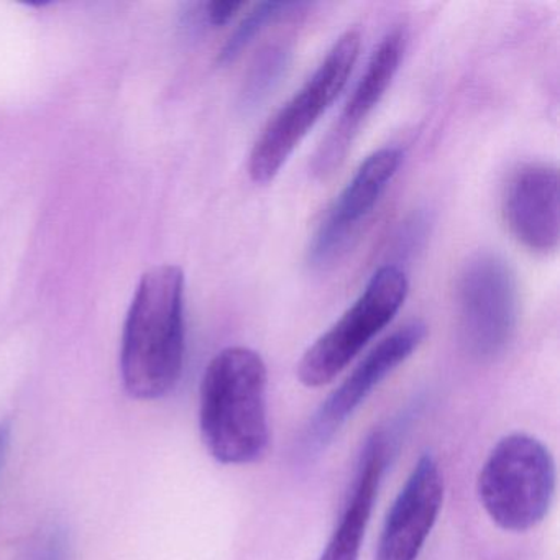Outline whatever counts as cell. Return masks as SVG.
<instances>
[{
    "instance_id": "6da1fadb",
    "label": "cell",
    "mask_w": 560,
    "mask_h": 560,
    "mask_svg": "<svg viewBox=\"0 0 560 560\" xmlns=\"http://www.w3.org/2000/svg\"><path fill=\"white\" fill-rule=\"evenodd\" d=\"M185 352V275L175 265H162L143 275L127 314L124 388L140 401L163 398L182 378Z\"/></svg>"
},
{
    "instance_id": "7a4b0ae2",
    "label": "cell",
    "mask_w": 560,
    "mask_h": 560,
    "mask_svg": "<svg viewBox=\"0 0 560 560\" xmlns=\"http://www.w3.org/2000/svg\"><path fill=\"white\" fill-rule=\"evenodd\" d=\"M267 365L255 350L229 347L209 362L199 396V428L215 460L248 465L267 454Z\"/></svg>"
},
{
    "instance_id": "3957f363",
    "label": "cell",
    "mask_w": 560,
    "mask_h": 560,
    "mask_svg": "<svg viewBox=\"0 0 560 560\" xmlns=\"http://www.w3.org/2000/svg\"><path fill=\"white\" fill-rule=\"evenodd\" d=\"M556 462L549 448L529 434L514 432L501 439L478 475V498L497 526L526 533L552 506Z\"/></svg>"
},
{
    "instance_id": "277c9868",
    "label": "cell",
    "mask_w": 560,
    "mask_h": 560,
    "mask_svg": "<svg viewBox=\"0 0 560 560\" xmlns=\"http://www.w3.org/2000/svg\"><path fill=\"white\" fill-rule=\"evenodd\" d=\"M362 35L347 31L327 51L313 77L275 114L248 156V175L257 185L270 183L304 137L346 88L359 60Z\"/></svg>"
},
{
    "instance_id": "5b68a950",
    "label": "cell",
    "mask_w": 560,
    "mask_h": 560,
    "mask_svg": "<svg viewBox=\"0 0 560 560\" xmlns=\"http://www.w3.org/2000/svg\"><path fill=\"white\" fill-rule=\"evenodd\" d=\"M408 291V278L401 268H380L355 303L306 350L298 366L301 383L310 388L329 385L392 323Z\"/></svg>"
},
{
    "instance_id": "8992f818",
    "label": "cell",
    "mask_w": 560,
    "mask_h": 560,
    "mask_svg": "<svg viewBox=\"0 0 560 560\" xmlns=\"http://www.w3.org/2000/svg\"><path fill=\"white\" fill-rule=\"evenodd\" d=\"M458 329L465 350L478 360H493L513 339L520 311L517 281L500 255H474L457 283Z\"/></svg>"
},
{
    "instance_id": "52a82bcc",
    "label": "cell",
    "mask_w": 560,
    "mask_h": 560,
    "mask_svg": "<svg viewBox=\"0 0 560 560\" xmlns=\"http://www.w3.org/2000/svg\"><path fill=\"white\" fill-rule=\"evenodd\" d=\"M401 160V150L388 147L373 152L359 166L311 238L307 248L311 267L317 270L329 268L350 250L398 173Z\"/></svg>"
},
{
    "instance_id": "ba28073f",
    "label": "cell",
    "mask_w": 560,
    "mask_h": 560,
    "mask_svg": "<svg viewBox=\"0 0 560 560\" xmlns=\"http://www.w3.org/2000/svg\"><path fill=\"white\" fill-rule=\"evenodd\" d=\"M425 336V324L412 320L382 340L317 409L307 428V451L326 447L376 386L419 349Z\"/></svg>"
},
{
    "instance_id": "9c48e42d",
    "label": "cell",
    "mask_w": 560,
    "mask_h": 560,
    "mask_svg": "<svg viewBox=\"0 0 560 560\" xmlns=\"http://www.w3.org/2000/svg\"><path fill=\"white\" fill-rule=\"evenodd\" d=\"M406 37L401 28H393L380 42L378 47L370 57L352 96L347 101L339 119L327 133L314 155L313 175L317 178H329L349 155L353 142L359 137L363 124L366 122L380 101L388 91L399 70L405 55Z\"/></svg>"
},
{
    "instance_id": "30bf717a",
    "label": "cell",
    "mask_w": 560,
    "mask_h": 560,
    "mask_svg": "<svg viewBox=\"0 0 560 560\" xmlns=\"http://www.w3.org/2000/svg\"><path fill=\"white\" fill-rule=\"evenodd\" d=\"M444 501V480L432 455L419 457L388 511L375 560H418Z\"/></svg>"
},
{
    "instance_id": "8fae6325",
    "label": "cell",
    "mask_w": 560,
    "mask_h": 560,
    "mask_svg": "<svg viewBox=\"0 0 560 560\" xmlns=\"http://www.w3.org/2000/svg\"><path fill=\"white\" fill-rule=\"evenodd\" d=\"M504 215L511 234L536 254L559 245V172L547 163L523 165L508 183Z\"/></svg>"
},
{
    "instance_id": "7c38bea8",
    "label": "cell",
    "mask_w": 560,
    "mask_h": 560,
    "mask_svg": "<svg viewBox=\"0 0 560 560\" xmlns=\"http://www.w3.org/2000/svg\"><path fill=\"white\" fill-rule=\"evenodd\" d=\"M388 439L378 432L366 442L352 497L319 560H359L373 503L388 460Z\"/></svg>"
},
{
    "instance_id": "4fadbf2b",
    "label": "cell",
    "mask_w": 560,
    "mask_h": 560,
    "mask_svg": "<svg viewBox=\"0 0 560 560\" xmlns=\"http://www.w3.org/2000/svg\"><path fill=\"white\" fill-rule=\"evenodd\" d=\"M291 63V48L287 44L268 45L252 61L241 91L244 110L260 107L277 90Z\"/></svg>"
},
{
    "instance_id": "5bb4252c",
    "label": "cell",
    "mask_w": 560,
    "mask_h": 560,
    "mask_svg": "<svg viewBox=\"0 0 560 560\" xmlns=\"http://www.w3.org/2000/svg\"><path fill=\"white\" fill-rule=\"evenodd\" d=\"M300 8H303V4H298V2H260V4L255 5V8L242 19L234 34L225 42L221 54H219V63L228 65L234 61L235 58L255 40V37L260 35V32L264 31L268 24L280 21L281 18L290 14L294 9Z\"/></svg>"
},
{
    "instance_id": "9a60e30c",
    "label": "cell",
    "mask_w": 560,
    "mask_h": 560,
    "mask_svg": "<svg viewBox=\"0 0 560 560\" xmlns=\"http://www.w3.org/2000/svg\"><path fill=\"white\" fill-rule=\"evenodd\" d=\"M244 8V2H235V0H214V2H208V4L205 5V18L212 27H224V25H228Z\"/></svg>"
},
{
    "instance_id": "2e32d148",
    "label": "cell",
    "mask_w": 560,
    "mask_h": 560,
    "mask_svg": "<svg viewBox=\"0 0 560 560\" xmlns=\"http://www.w3.org/2000/svg\"><path fill=\"white\" fill-rule=\"evenodd\" d=\"M9 442H11V424L0 422V468L4 464L5 454H8Z\"/></svg>"
}]
</instances>
